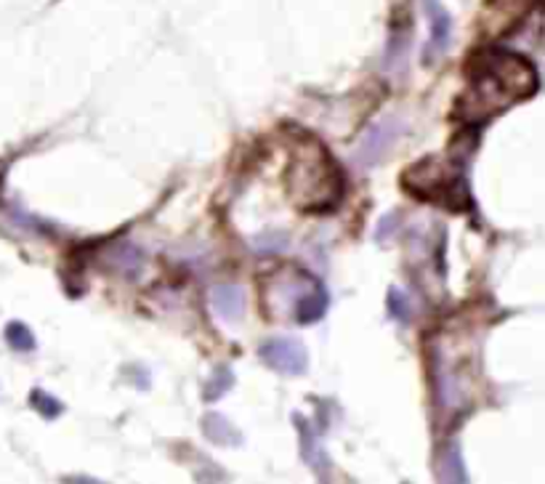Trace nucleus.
Here are the masks:
<instances>
[{
  "instance_id": "obj_1",
  "label": "nucleus",
  "mask_w": 545,
  "mask_h": 484,
  "mask_svg": "<svg viewBox=\"0 0 545 484\" xmlns=\"http://www.w3.org/2000/svg\"><path fill=\"white\" fill-rule=\"evenodd\" d=\"M537 91V75L532 65L508 51H487L476 59L465 96L460 102L463 118L481 120L500 110L532 96Z\"/></svg>"
},
{
  "instance_id": "obj_2",
  "label": "nucleus",
  "mask_w": 545,
  "mask_h": 484,
  "mask_svg": "<svg viewBox=\"0 0 545 484\" xmlns=\"http://www.w3.org/2000/svg\"><path fill=\"white\" fill-rule=\"evenodd\" d=\"M288 189L306 211H325L341 197V171L317 142H303L288 171Z\"/></svg>"
},
{
  "instance_id": "obj_3",
  "label": "nucleus",
  "mask_w": 545,
  "mask_h": 484,
  "mask_svg": "<svg viewBox=\"0 0 545 484\" xmlns=\"http://www.w3.org/2000/svg\"><path fill=\"white\" fill-rule=\"evenodd\" d=\"M272 303L274 306H285L288 317L293 322L309 325L317 322L325 309H327V293L319 285L317 277H311L303 269H285L272 280L269 288Z\"/></svg>"
},
{
  "instance_id": "obj_4",
  "label": "nucleus",
  "mask_w": 545,
  "mask_h": 484,
  "mask_svg": "<svg viewBox=\"0 0 545 484\" xmlns=\"http://www.w3.org/2000/svg\"><path fill=\"white\" fill-rule=\"evenodd\" d=\"M460 184H463L460 171L449 163H439L436 157H431V160H426L404 173V187L412 195L428 197L434 203H439L444 197H457Z\"/></svg>"
},
{
  "instance_id": "obj_5",
  "label": "nucleus",
  "mask_w": 545,
  "mask_h": 484,
  "mask_svg": "<svg viewBox=\"0 0 545 484\" xmlns=\"http://www.w3.org/2000/svg\"><path fill=\"white\" fill-rule=\"evenodd\" d=\"M258 354L272 370H277L282 375H303L309 367L306 349L296 338H272L258 349Z\"/></svg>"
},
{
  "instance_id": "obj_6",
  "label": "nucleus",
  "mask_w": 545,
  "mask_h": 484,
  "mask_svg": "<svg viewBox=\"0 0 545 484\" xmlns=\"http://www.w3.org/2000/svg\"><path fill=\"white\" fill-rule=\"evenodd\" d=\"M423 12L431 25V41L426 46V59H434L447 51L449 46V33H452V19L447 9L441 6V0H423Z\"/></svg>"
},
{
  "instance_id": "obj_7",
  "label": "nucleus",
  "mask_w": 545,
  "mask_h": 484,
  "mask_svg": "<svg viewBox=\"0 0 545 484\" xmlns=\"http://www.w3.org/2000/svg\"><path fill=\"white\" fill-rule=\"evenodd\" d=\"M211 306L221 322H237L245 311V293L240 285H219L211 296Z\"/></svg>"
},
{
  "instance_id": "obj_8",
  "label": "nucleus",
  "mask_w": 545,
  "mask_h": 484,
  "mask_svg": "<svg viewBox=\"0 0 545 484\" xmlns=\"http://www.w3.org/2000/svg\"><path fill=\"white\" fill-rule=\"evenodd\" d=\"M394 142H396V126H394V123H380V126H375V128L365 136V144L359 147L362 163H375V160H380Z\"/></svg>"
},
{
  "instance_id": "obj_9",
  "label": "nucleus",
  "mask_w": 545,
  "mask_h": 484,
  "mask_svg": "<svg viewBox=\"0 0 545 484\" xmlns=\"http://www.w3.org/2000/svg\"><path fill=\"white\" fill-rule=\"evenodd\" d=\"M203 434L219 444V447H237L242 444V434L221 415V412H205L203 418Z\"/></svg>"
},
{
  "instance_id": "obj_10",
  "label": "nucleus",
  "mask_w": 545,
  "mask_h": 484,
  "mask_svg": "<svg viewBox=\"0 0 545 484\" xmlns=\"http://www.w3.org/2000/svg\"><path fill=\"white\" fill-rule=\"evenodd\" d=\"M296 423H298V428H301V452H303L306 465H309V468H314V471L325 479V476H327V468H330V460H327V455H325L322 444L317 442L314 431H311V428H309L301 418H296Z\"/></svg>"
},
{
  "instance_id": "obj_11",
  "label": "nucleus",
  "mask_w": 545,
  "mask_h": 484,
  "mask_svg": "<svg viewBox=\"0 0 545 484\" xmlns=\"http://www.w3.org/2000/svg\"><path fill=\"white\" fill-rule=\"evenodd\" d=\"M107 261H110L118 272L134 277V274H139L142 266H144V253H142L139 248L128 245V242H118V245L107 253Z\"/></svg>"
},
{
  "instance_id": "obj_12",
  "label": "nucleus",
  "mask_w": 545,
  "mask_h": 484,
  "mask_svg": "<svg viewBox=\"0 0 545 484\" xmlns=\"http://www.w3.org/2000/svg\"><path fill=\"white\" fill-rule=\"evenodd\" d=\"M439 479H444V481H465L468 476H465V468H463V457H460V449L452 444V447H447L444 452H441V457H439Z\"/></svg>"
},
{
  "instance_id": "obj_13",
  "label": "nucleus",
  "mask_w": 545,
  "mask_h": 484,
  "mask_svg": "<svg viewBox=\"0 0 545 484\" xmlns=\"http://www.w3.org/2000/svg\"><path fill=\"white\" fill-rule=\"evenodd\" d=\"M232 386H234V373H232V367H216V373L205 380L203 399L216 402V399H221Z\"/></svg>"
},
{
  "instance_id": "obj_14",
  "label": "nucleus",
  "mask_w": 545,
  "mask_h": 484,
  "mask_svg": "<svg viewBox=\"0 0 545 484\" xmlns=\"http://www.w3.org/2000/svg\"><path fill=\"white\" fill-rule=\"evenodd\" d=\"M30 404L35 407V412H41V415L49 418V420H54V418H59V415L65 412L62 399L51 396V394L43 391V388H33V394H30Z\"/></svg>"
},
{
  "instance_id": "obj_15",
  "label": "nucleus",
  "mask_w": 545,
  "mask_h": 484,
  "mask_svg": "<svg viewBox=\"0 0 545 484\" xmlns=\"http://www.w3.org/2000/svg\"><path fill=\"white\" fill-rule=\"evenodd\" d=\"M6 341L17 351H35V335H33V330L25 322H9Z\"/></svg>"
},
{
  "instance_id": "obj_16",
  "label": "nucleus",
  "mask_w": 545,
  "mask_h": 484,
  "mask_svg": "<svg viewBox=\"0 0 545 484\" xmlns=\"http://www.w3.org/2000/svg\"><path fill=\"white\" fill-rule=\"evenodd\" d=\"M388 314L399 322V325H407L410 317H412V306H410V298L402 288H391L388 290Z\"/></svg>"
},
{
  "instance_id": "obj_17",
  "label": "nucleus",
  "mask_w": 545,
  "mask_h": 484,
  "mask_svg": "<svg viewBox=\"0 0 545 484\" xmlns=\"http://www.w3.org/2000/svg\"><path fill=\"white\" fill-rule=\"evenodd\" d=\"M396 229H399V216H396V213H388V216L380 219V224H378V229H375V240H378V242H388Z\"/></svg>"
}]
</instances>
